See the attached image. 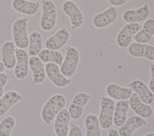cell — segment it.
<instances>
[{
  "mask_svg": "<svg viewBox=\"0 0 154 136\" xmlns=\"http://www.w3.org/2000/svg\"><path fill=\"white\" fill-rule=\"evenodd\" d=\"M66 104L65 96L61 93L52 95L44 104L41 110V118L43 122L50 125L57 115L64 108Z\"/></svg>",
  "mask_w": 154,
  "mask_h": 136,
  "instance_id": "cell-1",
  "label": "cell"
},
{
  "mask_svg": "<svg viewBox=\"0 0 154 136\" xmlns=\"http://www.w3.org/2000/svg\"><path fill=\"white\" fill-rule=\"evenodd\" d=\"M42 15L39 21L40 28L49 32L52 30L56 25L57 20V10L54 2L50 0L40 1Z\"/></svg>",
  "mask_w": 154,
  "mask_h": 136,
  "instance_id": "cell-2",
  "label": "cell"
},
{
  "mask_svg": "<svg viewBox=\"0 0 154 136\" xmlns=\"http://www.w3.org/2000/svg\"><path fill=\"white\" fill-rule=\"evenodd\" d=\"M27 17H19L13 23L11 27L12 36L14 45L20 49L25 50L28 47L29 35L27 32L28 23Z\"/></svg>",
  "mask_w": 154,
  "mask_h": 136,
  "instance_id": "cell-3",
  "label": "cell"
},
{
  "mask_svg": "<svg viewBox=\"0 0 154 136\" xmlns=\"http://www.w3.org/2000/svg\"><path fill=\"white\" fill-rule=\"evenodd\" d=\"M99 122L101 128L109 129L113 124V116L115 107L114 101L106 96H100Z\"/></svg>",
  "mask_w": 154,
  "mask_h": 136,
  "instance_id": "cell-4",
  "label": "cell"
},
{
  "mask_svg": "<svg viewBox=\"0 0 154 136\" xmlns=\"http://www.w3.org/2000/svg\"><path fill=\"white\" fill-rule=\"evenodd\" d=\"M65 50V56L60 68L61 73L68 78L75 73L79 62L80 54L77 49L71 46H66Z\"/></svg>",
  "mask_w": 154,
  "mask_h": 136,
  "instance_id": "cell-5",
  "label": "cell"
},
{
  "mask_svg": "<svg viewBox=\"0 0 154 136\" xmlns=\"http://www.w3.org/2000/svg\"><path fill=\"white\" fill-rule=\"evenodd\" d=\"M62 10L69 19L72 30L77 29L82 26L84 20V15L75 2L66 1L62 4Z\"/></svg>",
  "mask_w": 154,
  "mask_h": 136,
  "instance_id": "cell-6",
  "label": "cell"
},
{
  "mask_svg": "<svg viewBox=\"0 0 154 136\" xmlns=\"http://www.w3.org/2000/svg\"><path fill=\"white\" fill-rule=\"evenodd\" d=\"M91 99V95L87 93L81 92L76 93L73 97L67 109L71 119L78 120L81 118L83 114L84 107Z\"/></svg>",
  "mask_w": 154,
  "mask_h": 136,
  "instance_id": "cell-7",
  "label": "cell"
},
{
  "mask_svg": "<svg viewBox=\"0 0 154 136\" xmlns=\"http://www.w3.org/2000/svg\"><path fill=\"white\" fill-rule=\"evenodd\" d=\"M141 29L139 23H126L116 36L117 45L122 49L128 47L132 43L134 36Z\"/></svg>",
  "mask_w": 154,
  "mask_h": 136,
  "instance_id": "cell-8",
  "label": "cell"
},
{
  "mask_svg": "<svg viewBox=\"0 0 154 136\" xmlns=\"http://www.w3.org/2000/svg\"><path fill=\"white\" fill-rule=\"evenodd\" d=\"M69 38V30L63 26L46 40L45 46L47 49L58 51L68 43Z\"/></svg>",
  "mask_w": 154,
  "mask_h": 136,
  "instance_id": "cell-9",
  "label": "cell"
},
{
  "mask_svg": "<svg viewBox=\"0 0 154 136\" xmlns=\"http://www.w3.org/2000/svg\"><path fill=\"white\" fill-rule=\"evenodd\" d=\"M16 63L14 68V75L18 80L25 79L29 71V56L26 51L16 48L15 49Z\"/></svg>",
  "mask_w": 154,
  "mask_h": 136,
  "instance_id": "cell-10",
  "label": "cell"
},
{
  "mask_svg": "<svg viewBox=\"0 0 154 136\" xmlns=\"http://www.w3.org/2000/svg\"><path fill=\"white\" fill-rule=\"evenodd\" d=\"M46 75L51 82L58 87H64L69 85L72 80L66 77L61 72L60 68L57 64L48 63L45 66Z\"/></svg>",
  "mask_w": 154,
  "mask_h": 136,
  "instance_id": "cell-11",
  "label": "cell"
},
{
  "mask_svg": "<svg viewBox=\"0 0 154 136\" xmlns=\"http://www.w3.org/2000/svg\"><path fill=\"white\" fill-rule=\"evenodd\" d=\"M117 17L118 11L116 8L110 5L104 11L96 14L93 18L92 23L96 28H104L113 23Z\"/></svg>",
  "mask_w": 154,
  "mask_h": 136,
  "instance_id": "cell-12",
  "label": "cell"
},
{
  "mask_svg": "<svg viewBox=\"0 0 154 136\" xmlns=\"http://www.w3.org/2000/svg\"><path fill=\"white\" fill-rule=\"evenodd\" d=\"M150 15V9L147 4L136 9H129L122 14V19L126 23H139L146 21Z\"/></svg>",
  "mask_w": 154,
  "mask_h": 136,
  "instance_id": "cell-13",
  "label": "cell"
},
{
  "mask_svg": "<svg viewBox=\"0 0 154 136\" xmlns=\"http://www.w3.org/2000/svg\"><path fill=\"white\" fill-rule=\"evenodd\" d=\"M128 87L136 93L144 103L150 105L153 102L154 94L143 81L140 79L134 80L128 84Z\"/></svg>",
  "mask_w": 154,
  "mask_h": 136,
  "instance_id": "cell-14",
  "label": "cell"
},
{
  "mask_svg": "<svg viewBox=\"0 0 154 136\" xmlns=\"http://www.w3.org/2000/svg\"><path fill=\"white\" fill-rule=\"evenodd\" d=\"M128 52L132 57L144 58L154 62V46L153 45L134 42L128 46Z\"/></svg>",
  "mask_w": 154,
  "mask_h": 136,
  "instance_id": "cell-15",
  "label": "cell"
},
{
  "mask_svg": "<svg viewBox=\"0 0 154 136\" xmlns=\"http://www.w3.org/2000/svg\"><path fill=\"white\" fill-rule=\"evenodd\" d=\"M128 101L129 107L137 116L144 119H149L152 116L153 113L152 107L150 105L144 103L136 93H132Z\"/></svg>",
  "mask_w": 154,
  "mask_h": 136,
  "instance_id": "cell-16",
  "label": "cell"
},
{
  "mask_svg": "<svg viewBox=\"0 0 154 136\" xmlns=\"http://www.w3.org/2000/svg\"><path fill=\"white\" fill-rule=\"evenodd\" d=\"M70 116L67 108H63L55 117L54 131L57 136H67L69 131Z\"/></svg>",
  "mask_w": 154,
  "mask_h": 136,
  "instance_id": "cell-17",
  "label": "cell"
},
{
  "mask_svg": "<svg viewBox=\"0 0 154 136\" xmlns=\"http://www.w3.org/2000/svg\"><path fill=\"white\" fill-rule=\"evenodd\" d=\"M14 46V42L10 40L4 42L1 48V61L8 69L14 68L16 63Z\"/></svg>",
  "mask_w": 154,
  "mask_h": 136,
  "instance_id": "cell-18",
  "label": "cell"
},
{
  "mask_svg": "<svg viewBox=\"0 0 154 136\" xmlns=\"http://www.w3.org/2000/svg\"><path fill=\"white\" fill-rule=\"evenodd\" d=\"M29 68L32 72V84H41L45 81L46 76L45 66L37 56L29 58Z\"/></svg>",
  "mask_w": 154,
  "mask_h": 136,
  "instance_id": "cell-19",
  "label": "cell"
},
{
  "mask_svg": "<svg viewBox=\"0 0 154 136\" xmlns=\"http://www.w3.org/2000/svg\"><path fill=\"white\" fill-rule=\"evenodd\" d=\"M146 125V119L138 116L134 115L128 118L125 123L119 127L118 132L120 136H131L136 129Z\"/></svg>",
  "mask_w": 154,
  "mask_h": 136,
  "instance_id": "cell-20",
  "label": "cell"
},
{
  "mask_svg": "<svg viewBox=\"0 0 154 136\" xmlns=\"http://www.w3.org/2000/svg\"><path fill=\"white\" fill-rule=\"evenodd\" d=\"M22 100V95L16 90H9L4 93L0 98V117L5 115L13 105Z\"/></svg>",
  "mask_w": 154,
  "mask_h": 136,
  "instance_id": "cell-21",
  "label": "cell"
},
{
  "mask_svg": "<svg viewBox=\"0 0 154 136\" xmlns=\"http://www.w3.org/2000/svg\"><path fill=\"white\" fill-rule=\"evenodd\" d=\"M11 5L16 12L26 16L35 14L39 10L40 2L26 0H13Z\"/></svg>",
  "mask_w": 154,
  "mask_h": 136,
  "instance_id": "cell-22",
  "label": "cell"
},
{
  "mask_svg": "<svg viewBox=\"0 0 154 136\" xmlns=\"http://www.w3.org/2000/svg\"><path fill=\"white\" fill-rule=\"evenodd\" d=\"M108 97L117 101L128 100L132 94V90L128 87H123L116 83L109 84L105 89Z\"/></svg>",
  "mask_w": 154,
  "mask_h": 136,
  "instance_id": "cell-23",
  "label": "cell"
},
{
  "mask_svg": "<svg viewBox=\"0 0 154 136\" xmlns=\"http://www.w3.org/2000/svg\"><path fill=\"white\" fill-rule=\"evenodd\" d=\"M154 36V19H147L141 29L134 36L133 40L138 43L147 44Z\"/></svg>",
  "mask_w": 154,
  "mask_h": 136,
  "instance_id": "cell-24",
  "label": "cell"
},
{
  "mask_svg": "<svg viewBox=\"0 0 154 136\" xmlns=\"http://www.w3.org/2000/svg\"><path fill=\"white\" fill-rule=\"evenodd\" d=\"M129 108L128 100L119 101L115 104L113 123L117 127L122 126L127 120V113Z\"/></svg>",
  "mask_w": 154,
  "mask_h": 136,
  "instance_id": "cell-25",
  "label": "cell"
},
{
  "mask_svg": "<svg viewBox=\"0 0 154 136\" xmlns=\"http://www.w3.org/2000/svg\"><path fill=\"white\" fill-rule=\"evenodd\" d=\"M84 124L85 136H101V127L98 117L94 114H89L84 119Z\"/></svg>",
  "mask_w": 154,
  "mask_h": 136,
  "instance_id": "cell-26",
  "label": "cell"
},
{
  "mask_svg": "<svg viewBox=\"0 0 154 136\" xmlns=\"http://www.w3.org/2000/svg\"><path fill=\"white\" fill-rule=\"evenodd\" d=\"M43 39L41 34L36 31H32L29 35V44L28 47V56H37L42 50Z\"/></svg>",
  "mask_w": 154,
  "mask_h": 136,
  "instance_id": "cell-27",
  "label": "cell"
},
{
  "mask_svg": "<svg viewBox=\"0 0 154 136\" xmlns=\"http://www.w3.org/2000/svg\"><path fill=\"white\" fill-rule=\"evenodd\" d=\"M37 57L43 63H53L59 67L61 65L64 59V56L60 52L47 49H42Z\"/></svg>",
  "mask_w": 154,
  "mask_h": 136,
  "instance_id": "cell-28",
  "label": "cell"
},
{
  "mask_svg": "<svg viewBox=\"0 0 154 136\" xmlns=\"http://www.w3.org/2000/svg\"><path fill=\"white\" fill-rule=\"evenodd\" d=\"M16 125L14 117L8 116L0 122V136H10Z\"/></svg>",
  "mask_w": 154,
  "mask_h": 136,
  "instance_id": "cell-29",
  "label": "cell"
},
{
  "mask_svg": "<svg viewBox=\"0 0 154 136\" xmlns=\"http://www.w3.org/2000/svg\"><path fill=\"white\" fill-rule=\"evenodd\" d=\"M10 79V75L7 73L0 74V98L4 93V87Z\"/></svg>",
  "mask_w": 154,
  "mask_h": 136,
  "instance_id": "cell-30",
  "label": "cell"
},
{
  "mask_svg": "<svg viewBox=\"0 0 154 136\" xmlns=\"http://www.w3.org/2000/svg\"><path fill=\"white\" fill-rule=\"evenodd\" d=\"M67 136H83L82 129L76 123H72Z\"/></svg>",
  "mask_w": 154,
  "mask_h": 136,
  "instance_id": "cell-31",
  "label": "cell"
},
{
  "mask_svg": "<svg viewBox=\"0 0 154 136\" xmlns=\"http://www.w3.org/2000/svg\"><path fill=\"white\" fill-rule=\"evenodd\" d=\"M150 78L149 81L148 87L152 92L154 94V64H151L149 65Z\"/></svg>",
  "mask_w": 154,
  "mask_h": 136,
  "instance_id": "cell-32",
  "label": "cell"
},
{
  "mask_svg": "<svg viewBox=\"0 0 154 136\" xmlns=\"http://www.w3.org/2000/svg\"><path fill=\"white\" fill-rule=\"evenodd\" d=\"M128 2V0H109L108 1V2L111 5V6H112L114 7L122 6L126 4Z\"/></svg>",
  "mask_w": 154,
  "mask_h": 136,
  "instance_id": "cell-33",
  "label": "cell"
},
{
  "mask_svg": "<svg viewBox=\"0 0 154 136\" xmlns=\"http://www.w3.org/2000/svg\"><path fill=\"white\" fill-rule=\"evenodd\" d=\"M107 136H120L118 130L114 128H110L108 129Z\"/></svg>",
  "mask_w": 154,
  "mask_h": 136,
  "instance_id": "cell-34",
  "label": "cell"
},
{
  "mask_svg": "<svg viewBox=\"0 0 154 136\" xmlns=\"http://www.w3.org/2000/svg\"><path fill=\"white\" fill-rule=\"evenodd\" d=\"M5 69V67L3 62L0 61V74L3 73Z\"/></svg>",
  "mask_w": 154,
  "mask_h": 136,
  "instance_id": "cell-35",
  "label": "cell"
},
{
  "mask_svg": "<svg viewBox=\"0 0 154 136\" xmlns=\"http://www.w3.org/2000/svg\"><path fill=\"white\" fill-rule=\"evenodd\" d=\"M143 136H154V132H148L144 135H143Z\"/></svg>",
  "mask_w": 154,
  "mask_h": 136,
  "instance_id": "cell-36",
  "label": "cell"
}]
</instances>
